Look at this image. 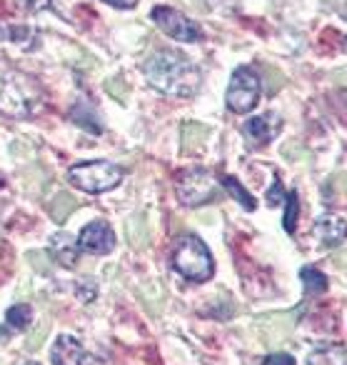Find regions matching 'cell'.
Here are the masks:
<instances>
[{
  "label": "cell",
  "instance_id": "cell-1",
  "mask_svg": "<svg viewBox=\"0 0 347 365\" xmlns=\"http://www.w3.org/2000/svg\"><path fill=\"white\" fill-rule=\"evenodd\" d=\"M143 71H145L150 86L165 96L192 98L200 91V71L192 66V61L182 51H172V48L155 51L143 63Z\"/></svg>",
  "mask_w": 347,
  "mask_h": 365
},
{
  "label": "cell",
  "instance_id": "cell-2",
  "mask_svg": "<svg viewBox=\"0 0 347 365\" xmlns=\"http://www.w3.org/2000/svg\"><path fill=\"white\" fill-rule=\"evenodd\" d=\"M41 106V88L36 81L16 71L0 68V113L11 118H31Z\"/></svg>",
  "mask_w": 347,
  "mask_h": 365
},
{
  "label": "cell",
  "instance_id": "cell-3",
  "mask_svg": "<svg viewBox=\"0 0 347 365\" xmlns=\"http://www.w3.org/2000/svg\"><path fill=\"white\" fill-rule=\"evenodd\" d=\"M170 265L190 283H205L215 273V260L197 235H180L172 243Z\"/></svg>",
  "mask_w": 347,
  "mask_h": 365
},
{
  "label": "cell",
  "instance_id": "cell-4",
  "mask_svg": "<svg viewBox=\"0 0 347 365\" xmlns=\"http://www.w3.org/2000/svg\"><path fill=\"white\" fill-rule=\"evenodd\" d=\"M68 178L76 188L86 190V193H108L123 180V168L110 160H90V163H78L68 170Z\"/></svg>",
  "mask_w": 347,
  "mask_h": 365
},
{
  "label": "cell",
  "instance_id": "cell-5",
  "mask_svg": "<svg viewBox=\"0 0 347 365\" xmlns=\"http://www.w3.org/2000/svg\"><path fill=\"white\" fill-rule=\"evenodd\" d=\"M260 93H262V83L257 71L247 66H240L230 78V88H227V96L225 103L232 113H250L252 108L257 106L260 101Z\"/></svg>",
  "mask_w": 347,
  "mask_h": 365
},
{
  "label": "cell",
  "instance_id": "cell-6",
  "mask_svg": "<svg viewBox=\"0 0 347 365\" xmlns=\"http://www.w3.org/2000/svg\"><path fill=\"white\" fill-rule=\"evenodd\" d=\"M175 190L177 198L185 205H205L210 200H215L220 195L217 190V182L212 180V173L202 170V168H192V170H185L175 178Z\"/></svg>",
  "mask_w": 347,
  "mask_h": 365
},
{
  "label": "cell",
  "instance_id": "cell-7",
  "mask_svg": "<svg viewBox=\"0 0 347 365\" xmlns=\"http://www.w3.org/2000/svg\"><path fill=\"white\" fill-rule=\"evenodd\" d=\"M150 18L155 21V26L160 28L165 36L175 38V41H180V43H195L202 38L200 28H197L190 18L182 16L180 11H175V8L155 6L150 13Z\"/></svg>",
  "mask_w": 347,
  "mask_h": 365
},
{
  "label": "cell",
  "instance_id": "cell-8",
  "mask_svg": "<svg viewBox=\"0 0 347 365\" xmlns=\"http://www.w3.org/2000/svg\"><path fill=\"white\" fill-rule=\"evenodd\" d=\"M78 248L93 255H105L115 248V233L105 220H93L78 235Z\"/></svg>",
  "mask_w": 347,
  "mask_h": 365
},
{
  "label": "cell",
  "instance_id": "cell-9",
  "mask_svg": "<svg viewBox=\"0 0 347 365\" xmlns=\"http://www.w3.org/2000/svg\"><path fill=\"white\" fill-rule=\"evenodd\" d=\"M53 365H93V355L83 350L81 340L73 335H58L51 353Z\"/></svg>",
  "mask_w": 347,
  "mask_h": 365
},
{
  "label": "cell",
  "instance_id": "cell-10",
  "mask_svg": "<svg viewBox=\"0 0 347 365\" xmlns=\"http://www.w3.org/2000/svg\"><path fill=\"white\" fill-rule=\"evenodd\" d=\"M242 133L247 135V140L255 143V145H265L267 140L280 133V115L277 113H265V115H255L250 120H245Z\"/></svg>",
  "mask_w": 347,
  "mask_h": 365
},
{
  "label": "cell",
  "instance_id": "cell-11",
  "mask_svg": "<svg viewBox=\"0 0 347 365\" xmlns=\"http://www.w3.org/2000/svg\"><path fill=\"white\" fill-rule=\"evenodd\" d=\"M315 235L325 245H337L342 243V235H345V223L340 215H322L315 223Z\"/></svg>",
  "mask_w": 347,
  "mask_h": 365
},
{
  "label": "cell",
  "instance_id": "cell-12",
  "mask_svg": "<svg viewBox=\"0 0 347 365\" xmlns=\"http://www.w3.org/2000/svg\"><path fill=\"white\" fill-rule=\"evenodd\" d=\"M78 240L73 238V235H68V233H58L56 238H53V253H56V258H58V263H63V265H76L78 263Z\"/></svg>",
  "mask_w": 347,
  "mask_h": 365
},
{
  "label": "cell",
  "instance_id": "cell-13",
  "mask_svg": "<svg viewBox=\"0 0 347 365\" xmlns=\"http://www.w3.org/2000/svg\"><path fill=\"white\" fill-rule=\"evenodd\" d=\"M73 120L78 123L81 128H86V130L90 133H103V125H100V118L95 115V110H93V106L88 101H78L76 108H73Z\"/></svg>",
  "mask_w": 347,
  "mask_h": 365
},
{
  "label": "cell",
  "instance_id": "cell-14",
  "mask_svg": "<svg viewBox=\"0 0 347 365\" xmlns=\"http://www.w3.org/2000/svg\"><path fill=\"white\" fill-rule=\"evenodd\" d=\"M307 365H347L345 358V345H330V348H320L310 355Z\"/></svg>",
  "mask_w": 347,
  "mask_h": 365
},
{
  "label": "cell",
  "instance_id": "cell-15",
  "mask_svg": "<svg viewBox=\"0 0 347 365\" xmlns=\"http://www.w3.org/2000/svg\"><path fill=\"white\" fill-rule=\"evenodd\" d=\"M300 278H302V283H305V290L310 295H320V293H325V290L330 288V278H327L325 273H320L317 268H302L300 270Z\"/></svg>",
  "mask_w": 347,
  "mask_h": 365
},
{
  "label": "cell",
  "instance_id": "cell-16",
  "mask_svg": "<svg viewBox=\"0 0 347 365\" xmlns=\"http://www.w3.org/2000/svg\"><path fill=\"white\" fill-rule=\"evenodd\" d=\"M220 180H222V185H225V188L230 190L232 198H235L237 203L242 205V208H245V210H255V208H257V200L252 198V195L247 193L245 188H242L240 180H237V178H232V175H222Z\"/></svg>",
  "mask_w": 347,
  "mask_h": 365
},
{
  "label": "cell",
  "instance_id": "cell-17",
  "mask_svg": "<svg viewBox=\"0 0 347 365\" xmlns=\"http://www.w3.org/2000/svg\"><path fill=\"white\" fill-rule=\"evenodd\" d=\"M33 320V308L28 303H18L13 305L11 310L6 313V323L11 330H26Z\"/></svg>",
  "mask_w": 347,
  "mask_h": 365
},
{
  "label": "cell",
  "instance_id": "cell-18",
  "mask_svg": "<svg viewBox=\"0 0 347 365\" xmlns=\"http://www.w3.org/2000/svg\"><path fill=\"white\" fill-rule=\"evenodd\" d=\"M76 198H73V195H68V193H58L56 195V200H53L51 203V215H53V220H58V223H63V220L68 218V215L73 213V210H76Z\"/></svg>",
  "mask_w": 347,
  "mask_h": 365
},
{
  "label": "cell",
  "instance_id": "cell-19",
  "mask_svg": "<svg viewBox=\"0 0 347 365\" xmlns=\"http://www.w3.org/2000/svg\"><path fill=\"white\" fill-rule=\"evenodd\" d=\"M297 215H300V203H297V193L292 190V193L285 195V218H282V225L290 235L297 228Z\"/></svg>",
  "mask_w": 347,
  "mask_h": 365
},
{
  "label": "cell",
  "instance_id": "cell-20",
  "mask_svg": "<svg viewBox=\"0 0 347 365\" xmlns=\"http://www.w3.org/2000/svg\"><path fill=\"white\" fill-rule=\"evenodd\" d=\"M285 190H282V185H280V180L275 178V182H272V188L267 190V203L270 205H280L282 200H285Z\"/></svg>",
  "mask_w": 347,
  "mask_h": 365
},
{
  "label": "cell",
  "instance_id": "cell-21",
  "mask_svg": "<svg viewBox=\"0 0 347 365\" xmlns=\"http://www.w3.org/2000/svg\"><path fill=\"white\" fill-rule=\"evenodd\" d=\"M262 365H295V358L287 353H272V355H267Z\"/></svg>",
  "mask_w": 347,
  "mask_h": 365
},
{
  "label": "cell",
  "instance_id": "cell-22",
  "mask_svg": "<svg viewBox=\"0 0 347 365\" xmlns=\"http://www.w3.org/2000/svg\"><path fill=\"white\" fill-rule=\"evenodd\" d=\"M108 93L120 101H125V88H123V81H108Z\"/></svg>",
  "mask_w": 347,
  "mask_h": 365
},
{
  "label": "cell",
  "instance_id": "cell-23",
  "mask_svg": "<svg viewBox=\"0 0 347 365\" xmlns=\"http://www.w3.org/2000/svg\"><path fill=\"white\" fill-rule=\"evenodd\" d=\"M108 6H115V8H135L138 0H103Z\"/></svg>",
  "mask_w": 347,
  "mask_h": 365
},
{
  "label": "cell",
  "instance_id": "cell-24",
  "mask_svg": "<svg viewBox=\"0 0 347 365\" xmlns=\"http://www.w3.org/2000/svg\"><path fill=\"white\" fill-rule=\"evenodd\" d=\"M327 3H335V6L340 8V11H342V8H345V0H327Z\"/></svg>",
  "mask_w": 347,
  "mask_h": 365
},
{
  "label": "cell",
  "instance_id": "cell-25",
  "mask_svg": "<svg viewBox=\"0 0 347 365\" xmlns=\"http://www.w3.org/2000/svg\"><path fill=\"white\" fill-rule=\"evenodd\" d=\"M26 365H38V363H26Z\"/></svg>",
  "mask_w": 347,
  "mask_h": 365
}]
</instances>
